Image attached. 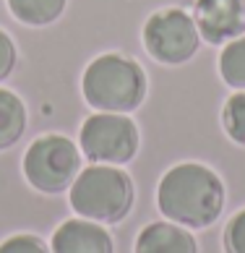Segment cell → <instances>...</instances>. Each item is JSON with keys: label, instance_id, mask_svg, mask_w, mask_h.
Returning <instances> with one entry per match:
<instances>
[{"label": "cell", "instance_id": "6da1fadb", "mask_svg": "<svg viewBox=\"0 0 245 253\" xmlns=\"http://www.w3.org/2000/svg\"><path fill=\"white\" fill-rule=\"evenodd\" d=\"M227 191L222 177L201 162L172 165L157 185V206L164 219L188 230H204L222 217Z\"/></svg>", "mask_w": 245, "mask_h": 253}, {"label": "cell", "instance_id": "7a4b0ae2", "mask_svg": "<svg viewBox=\"0 0 245 253\" xmlns=\"http://www.w3.org/2000/svg\"><path fill=\"white\" fill-rule=\"evenodd\" d=\"M149 91L146 71L122 52L97 55L81 76V94L94 112H133Z\"/></svg>", "mask_w": 245, "mask_h": 253}, {"label": "cell", "instance_id": "3957f363", "mask_svg": "<svg viewBox=\"0 0 245 253\" xmlns=\"http://www.w3.org/2000/svg\"><path fill=\"white\" fill-rule=\"evenodd\" d=\"M71 209L83 219L99 224H118L133 209L136 185L118 165H89L68 188Z\"/></svg>", "mask_w": 245, "mask_h": 253}, {"label": "cell", "instance_id": "277c9868", "mask_svg": "<svg viewBox=\"0 0 245 253\" xmlns=\"http://www.w3.org/2000/svg\"><path fill=\"white\" fill-rule=\"evenodd\" d=\"M21 170L34 191L47 196L63 193L81 172V149L68 136L44 133L29 144Z\"/></svg>", "mask_w": 245, "mask_h": 253}, {"label": "cell", "instance_id": "5b68a950", "mask_svg": "<svg viewBox=\"0 0 245 253\" xmlns=\"http://www.w3.org/2000/svg\"><path fill=\"white\" fill-rule=\"evenodd\" d=\"M79 144L91 165H128L138 154L141 133L125 112H94L81 123Z\"/></svg>", "mask_w": 245, "mask_h": 253}, {"label": "cell", "instance_id": "8992f818", "mask_svg": "<svg viewBox=\"0 0 245 253\" xmlns=\"http://www.w3.org/2000/svg\"><path fill=\"white\" fill-rule=\"evenodd\" d=\"M201 34L193 16L177 5L159 8L144 24V47L157 63L183 65L196 55Z\"/></svg>", "mask_w": 245, "mask_h": 253}, {"label": "cell", "instance_id": "52a82bcc", "mask_svg": "<svg viewBox=\"0 0 245 253\" xmlns=\"http://www.w3.org/2000/svg\"><path fill=\"white\" fill-rule=\"evenodd\" d=\"M193 21L201 40L209 44H227L245 34V0H196Z\"/></svg>", "mask_w": 245, "mask_h": 253}, {"label": "cell", "instance_id": "ba28073f", "mask_svg": "<svg viewBox=\"0 0 245 253\" xmlns=\"http://www.w3.org/2000/svg\"><path fill=\"white\" fill-rule=\"evenodd\" d=\"M52 253H115L112 235L105 230V224L73 217L58 224L50 240Z\"/></svg>", "mask_w": 245, "mask_h": 253}, {"label": "cell", "instance_id": "9c48e42d", "mask_svg": "<svg viewBox=\"0 0 245 253\" xmlns=\"http://www.w3.org/2000/svg\"><path fill=\"white\" fill-rule=\"evenodd\" d=\"M133 253H199V243L188 227L162 219L138 232Z\"/></svg>", "mask_w": 245, "mask_h": 253}, {"label": "cell", "instance_id": "30bf717a", "mask_svg": "<svg viewBox=\"0 0 245 253\" xmlns=\"http://www.w3.org/2000/svg\"><path fill=\"white\" fill-rule=\"evenodd\" d=\"M26 130V105L11 89L0 86V152L18 144Z\"/></svg>", "mask_w": 245, "mask_h": 253}, {"label": "cell", "instance_id": "8fae6325", "mask_svg": "<svg viewBox=\"0 0 245 253\" xmlns=\"http://www.w3.org/2000/svg\"><path fill=\"white\" fill-rule=\"evenodd\" d=\"M16 21L26 26H50L65 13L68 0H5Z\"/></svg>", "mask_w": 245, "mask_h": 253}, {"label": "cell", "instance_id": "7c38bea8", "mask_svg": "<svg viewBox=\"0 0 245 253\" xmlns=\"http://www.w3.org/2000/svg\"><path fill=\"white\" fill-rule=\"evenodd\" d=\"M219 76L235 91L245 89V34L230 40L219 52Z\"/></svg>", "mask_w": 245, "mask_h": 253}, {"label": "cell", "instance_id": "4fadbf2b", "mask_svg": "<svg viewBox=\"0 0 245 253\" xmlns=\"http://www.w3.org/2000/svg\"><path fill=\"white\" fill-rule=\"evenodd\" d=\"M222 128H224L230 141H235L238 146H245V89H238L224 102Z\"/></svg>", "mask_w": 245, "mask_h": 253}, {"label": "cell", "instance_id": "5bb4252c", "mask_svg": "<svg viewBox=\"0 0 245 253\" xmlns=\"http://www.w3.org/2000/svg\"><path fill=\"white\" fill-rule=\"evenodd\" d=\"M0 253H52V251L42 238L32 235V232H16V235L0 243Z\"/></svg>", "mask_w": 245, "mask_h": 253}, {"label": "cell", "instance_id": "9a60e30c", "mask_svg": "<svg viewBox=\"0 0 245 253\" xmlns=\"http://www.w3.org/2000/svg\"><path fill=\"white\" fill-rule=\"evenodd\" d=\"M224 251L245 253V209H240L224 227Z\"/></svg>", "mask_w": 245, "mask_h": 253}, {"label": "cell", "instance_id": "2e32d148", "mask_svg": "<svg viewBox=\"0 0 245 253\" xmlns=\"http://www.w3.org/2000/svg\"><path fill=\"white\" fill-rule=\"evenodd\" d=\"M16 60H18V52H16V44L11 40V34L5 29H0V81H5L13 73Z\"/></svg>", "mask_w": 245, "mask_h": 253}]
</instances>
